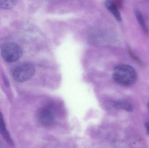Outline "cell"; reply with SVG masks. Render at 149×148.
Returning a JSON list of instances; mask_svg holds the SVG:
<instances>
[{
	"instance_id": "5b68a950",
	"label": "cell",
	"mask_w": 149,
	"mask_h": 148,
	"mask_svg": "<svg viewBox=\"0 0 149 148\" xmlns=\"http://www.w3.org/2000/svg\"><path fill=\"white\" fill-rule=\"evenodd\" d=\"M0 134L9 145L10 146L14 145V142L6 128L3 115L1 112H0Z\"/></svg>"
},
{
	"instance_id": "6da1fadb",
	"label": "cell",
	"mask_w": 149,
	"mask_h": 148,
	"mask_svg": "<svg viewBox=\"0 0 149 148\" xmlns=\"http://www.w3.org/2000/svg\"><path fill=\"white\" fill-rule=\"evenodd\" d=\"M113 79L120 86L130 87L135 84L137 80L136 71L130 65H120L116 67L113 74Z\"/></svg>"
},
{
	"instance_id": "8992f818",
	"label": "cell",
	"mask_w": 149,
	"mask_h": 148,
	"mask_svg": "<svg viewBox=\"0 0 149 148\" xmlns=\"http://www.w3.org/2000/svg\"><path fill=\"white\" fill-rule=\"evenodd\" d=\"M105 5L107 8L114 16L115 18L119 21H121L122 20L121 16L118 10V7L115 2L109 1H106Z\"/></svg>"
},
{
	"instance_id": "7c38bea8",
	"label": "cell",
	"mask_w": 149,
	"mask_h": 148,
	"mask_svg": "<svg viewBox=\"0 0 149 148\" xmlns=\"http://www.w3.org/2000/svg\"><path fill=\"white\" fill-rule=\"evenodd\" d=\"M3 80H4V81L5 82V83L6 84V85H9V82L8 81V79H7V78L6 77H5V76H3Z\"/></svg>"
},
{
	"instance_id": "4fadbf2b",
	"label": "cell",
	"mask_w": 149,
	"mask_h": 148,
	"mask_svg": "<svg viewBox=\"0 0 149 148\" xmlns=\"http://www.w3.org/2000/svg\"><path fill=\"white\" fill-rule=\"evenodd\" d=\"M0 148H6L4 146H3L2 144L0 143Z\"/></svg>"
},
{
	"instance_id": "ba28073f",
	"label": "cell",
	"mask_w": 149,
	"mask_h": 148,
	"mask_svg": "<svg viewBox=\"0 0 149 148\" xmlns=\"http://www.w3.org/2000/svg\"><path fill=\"white\" fill-rule=\"evenodd\" d=\"M114 107L121 109L127 110L129 112H131L133 109V107L131 103L128 102L121 101L113 103Z\"/></svg>"
},
{
	"instance_id": "277c9868",
	"label": "cell",
	"mask_w": 149,
	"mask_h": 148,
	"mask_svg": "<svg viewBox=\"0 0 149 148\" xmlns=\"http://www.w3.org/2000/svg\"><path fill=\"white\" fill-rule=\"evenodd\" d=\"M39 122L44 126H49L54 123L55 116L53 111L48 108H44L39 111L38 115Z\"/></svg>"
},
{
	"instance_id": "9c48e42d",
	"label": "cell",
	"mask_w": 149,
	"mask_h": 148,
	"mask_svg": "<svg viewBox=\"0 0 149 148\" xmlns=\"http://www.w3.org/2000/svg\"><path fill=\"white\" fill-rule=\"evenodd\" d=\"M17 3V1H0V8L3 9H10L14 8Z\"/></svg>"
},
{
	"instance_id": "52a82bcc",
	"label": "cell",
	"mask_w": 149,
	"mask_h": 148,
	"mask_svg": "<svg viewBox=\"0 0 149 148\" xmlns=\"http://www.w3.org/2000/svg\"><path fill=\"white\" fill-rule=\"evenodd\" d=\"M135 15L138 23L140 24V26L141 27L143 32L145 33L146 34L148 35L149 34L148 28L146 23H145L143 16L142 15V13L138 9H136L135 10Z\"/></svg>"
},
{
	"instance_id": "3957f363",
	"label": "cell",
	"mask_w": 149,
	"mask_h": 148,
	"mask_svg": "<svg viewBox=\"0 0 149 148\" xmlns=\"http://www.w3.org/2000/svg\"><path fill=\"white\" fill-rule=\"evenodd\" d=\"M35 68L29 63H22L15 68L12 73L13 78L18 82H24L30 79L34 75Z\"/></svg>"
},
{
	"instance_id": "30bf717a",
	"label": "cell",
	"mask_w": 149,
	"mask_h": 148,
	"mask_svg": "<svg viewBox=\"0 0 149 148\" xmlns=\"http://www.w3.org/2000/svg\"><path fill=\"white\" fill-rule=\"evenodd\" d=\"M129 52L130 54V56L132 57V58H133L138 63H139V64H142V61L141 60H140V58H139V57H138L137 56H136L134 52H133V51L129 49Z\"/></svg>"
},
{
	"instance_id": "7a4b0ae2",
	"label": "cell",
	"mask_w": 149,
	"mask_h": 148,
	"mask_svg": "<svg viewBox=\"0 0 149 148\" xmlns=\"http://www.w3.org/2000/svg\"><path fill=\"white\" fill-rule=\"evenodd\" d=\"M2 57L8 62L16 61L22 54V50L19 45L14 43H7L1 47Z\"/></svg>"
},
{
	"instance_id": "8fae6325",
	"label": "cell",
	"mask_w": 149,
	"mask_h": 148,
	"mask_svg": "<svg viewBox=\"0 0 149 148\" xmlns=\"http://www.w3.org/2000/svg\"><path fill=\"white\" fill-rule=\"evenodd\" d=\"M145 127H146L147 133L149 134V121L147 122L146 123Z\"/></svg>"
},
{
	"instance_id": "5bb4252c",
	"label": "cell",
	"mask_w": 149,
	"mask_h": 148,
	"mask_svg": "<svg viewBox=\"0 0 149 148\" xmlns=\"http://www.w3.org/2000/svg\"><path fill=\"white\" fill-rule=\"evenodd\" d=\"M148 109H149V103L148 105Z\"/></svg>"
}]
</instances>
